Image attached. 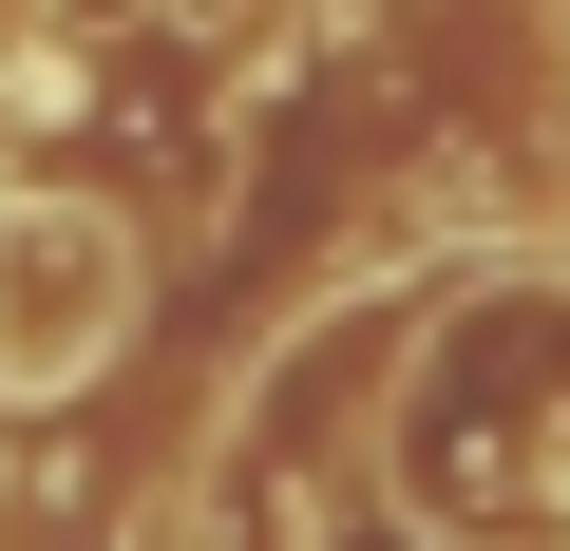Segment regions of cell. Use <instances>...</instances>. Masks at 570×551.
Segmentation results:
<instances>
[{
  "label": "cell",
  "instance_id": "obj_1",
  "mask_svg": "<svg viewBox=\"0 0 570 551\" xmlns=\"http://www.w3.org/2000/svg\"><path fill=\"white\" fill-rule=\"evenodd\" d=\"M400 475H419V513L475 532V551H551V532H570V305H551V286H494V305L456 324V362H438L419 419H400Z\"/></svg>",
  "mask_w": 570,
  "mask_h": 551
},
{
  "label": "cell",
  "instance_id": "obj_2",
  "mask_svg": "<svg viewBox=\"0 0 570 551\" xmlns=\"http://www.w3.org/2000/svg\"><path fill=\"white\" fill-rule=\"evenodd\" d=\"M134 343V209L0 190V400H77Z\"/></svg>",
  "mask_w": 570,
  "mask_h": 551
},
{
  "label": "cell",
  "instance_id": "obj_3",
  "mask_svg": "<svg viewBox=\"0 0 570 551\" xmlns=\"http://www.w3.org/2000/svg\"><path fill=\"white\" fill-rule=\"evenodd\" d=\"M153 20H171V39H247L266 0H153Z\"/></svg>",
  "mask_w": 570,
  "mask_h": 551
}]
</instances>
